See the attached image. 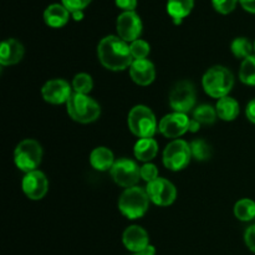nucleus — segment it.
Masks as SVG:
<instances>
[{
	"mask_svg": "<svg viewBox=\"0 0 255 255\" xmlns=\"http://www.w3.org/2000/svg\"><path fill=\"white\" fill-rule=\"evenodd\" d=\"M133 255H139V254H133Z\"/></svg>",
	"mask_w": 255,
	"mask_h": 255,
	"instance_id": "obj_41",
	"label": "nucleus"
},
{
	"mask_svg": "<svg viewBox=\"0 0 255 255\" xmlns=\"http://www.w3.org/2000/svg\"><path fill=\"white\" fill-rule=\"evenodd\" d=\"M122 242L129 252L138 254L149 246V237L142 227L131 226L124 232Z\"/></svg>",
	"mask_w": 255,
	"mask_h": 255,
	"instance_id": "obj_15",
	"label": "nucleus"
},
{
	"mask_svg": "<svg viewBox=\"0 0 255 255\" xmlns=\"http://www.w3.org/2000/svg\"><path fill=\"white\" fill-rule=\"evenodd\" d=\"M196 89L193 84L189 81L177 82L169 94V105L174 112L187 114L191 111L196 105Z\"/></svg>",
	"mask_w": 255,
	"mask_h": 255,
	"instance_id": "obj_8",
	"label": "nucleus"
},
{
	"mask_svg": "<svg viewBox=\"0 0 255 255\" xmlns=\"http://www.w3.org/2000/svg\"><path fill=\"white\" fill-rule=\"evenodd\" d=\"M217 111L209 105H201L193 112V119L201 125H212L217 119Z\"/></svg>",
	"mask_w": 255,
	"mask_h": 255,
	"instance_id": "obj_26",
	"label": "nucleus"
},
{
	"mask_svg": "<svg viewBox=\"0 0 255 255\" xmlns=\"http://www.w3.org/2000/svg\"><path fill=\"white\" fill-rule=\"evenodd\" d=\"M97 55L102 66L112 71H122L133 62L129 45L120 36L104 37L97 46Z\"/></svg>",
	"mask_w": 255,
	"mask_h": 255,
	"instance_id": "obj_1",
	"label": "nucleus"
},
{
	"mask_svg": "<svg viewBox=\"0 0 255 255\" xmlns=\"http://www.w3.org/2000/svg\"><path fill=\"white\" fill-rule=\"evenodd\" d=\"M234 214L239 221H252L255 218V202L252 199H241L234 206Z\"/></svg>",
	"mask_w": 255,
	"mask_h": 255,
	"instance_id": "obj_23",
	"label": "nucleus"
},
{
	"mask_svg": "<svg viewBox=\"0 0 255 255\" xmlns=\"http://www.w3.org/2000/svg\"><path fill=\"white\" fill-rule=\"evenodd\" d=\"M231 50L233 55L238 59H247L252 56V52L254 50V45L249 41L247 37H237L233 40L231 45Z\"/></svg>",
	"mask_w": 255,
	"mask_h": 255,
	"instance_id": "obj_25",
	"label": "nucleus"
},
{
	"mask_svg": "<svg viewBox=\"0 0 255 255\" xmlns=\"http://www.w3.org/2000/svg\"><path fill=\"white\" fill-rule=\"evenodd\" d=\"M244 241H246L247 247L255 253V226H251L247 229L244 234Z\"/></svg>",
	"mask_w": 255,
	"mask_h": 255,
	"instance_id": "obj_33",
	"label": "nucleus"
},
{
	"mask_svg": "<svg viewBox=\"0 0 255 255\" xmlns=\"http://www.w3.org/2000/svg\"><path fill=\"white\" fill-rule=\"evenodd\" d=\"M22 192L31 201H40L44 198L49 189V181L40 171H32L25 174L21 182Z\"/></svg>",
	"mask_w": 255,
	"mask_h": 255,
	"instance_id": "obj_13",
	"label": "nucleus"
},
{
	"mask_svg": "<svg viewBox=\"0 0 255 255\" xmlns=\"http://www.w3.org/2000/svg\"><path fill=\"white\" fill-rule=\"evenodd\" d=\"M189 121L191 120L186 114L173 112V114L166 115L161 120L158 129L167 138H178L189 131Z\"/></svg>",
	"mask_w": 255,
	"mask_h": 255,
	"instance_id": "obj_12",
	"label": "nucleus"
},
{
	"mask_svg": "<svg viewBox=\"0 0 255 255\" xmlns=\"http://www.w3.org/2000/svg\"><path fill=\"white\" fill-rule=\"evenodd\" d=\"M239 0H212L214 9L221 14H229L233 11Z\"/></svg>",
	"mask_w": 255,
	"mask_h": 255,
	"instance_id": "obj_30",
	"label": "nucleus"
},
{
	"mask_svg": "<svg viewBox=\"0 0 255 255\" xmlns=\"http://www.w3.org/2000/svg\"><path fill=\"white\" fill-rule=\"evenodd\" d=\"M246 114L249 121L255 124V99L252 100V101L248 104V106H247V110H246Z\"/></svg>",
	"mask_w": 255,
	"mask_h": 255,
	"instance_id": "obj_35",
	"label": "nucleus"
},
{
	"mask_svg": "<svg viewBox=\"0 0 255 255\" xmlns=\"http://www.w3.org/2000/svg\"><path fill=\"white\" fill-rule=\"evenodd\" d=\"M129 51H131L133 60H144L149 55L151 46L144 40L138 39L136 41L131 42V45H129Z\"/></svg>",
	"mask_w": 255,
	"mask_h": 255,
	"instance_id": "obj_29",
	"label": "nucleus"
},
{
	"mask_svg": "<svg viewBox=\"0 0 255 255\" xmlns=\"http://www.w3.org/2000/svg\"><path fill=\"white\" fill-rule=\"evenodd\" d=\"M239 2L247 11L255 14V0H239Z\"/></svg>",
	"mask_w": 255,
	"mask_h": 255,
	"instance_id": "obj_36",
	"label": "nucleus"
},
{
	"mask_svg": "<svg viewBox=\"0 0 255 255\" xmlns=\"http://www.w3.org/2000/svg\"><path fill=\"white\" fill-rule=\"evenodd\" d=\"M254 51H255V42H254Z\"/></svg>",
	"mask_w": 255,
	"mask_h": 255,
	"instance_id": "obj_40",
	"label": "nucleus"
},
{
	"mask_svg": "<svg viewBox=\"0 0 255 255\" xmlns=\"http://www.w3.org/2000/svg\"><path fill=\"white\" fill-rule=\"evenodd\" d=\"M129 75L137 85L148 86L154 81L156 70H154V65L149 60H133L129 66Z\"/></svg>",
	"mask_w": 255,
	"mask_h": 255,
	"instance_id": "obj_16",
	"label": "nucleus"
},
{
	"mask_svg": "<svg viewBox=\"0 0 255 255\" xmlns=\"http://www.w3.org/2000/svg\"><path fill=\"white\" fill-rule=\"evenodd\" d=\"M72 16H74L75 20H81L84 15H82V11H75L72 12Z\"/></svg>",
	"mask_w": 255,
	"mask_h": 255,
	"instance_id": "obj_39",
	"label": "nucleus"
},
{
	"mask_svg": "<svg viewBox=\"0 0 255 255\" xmlns=\"http://www.w3.org/2000/svg\"><path fill=\"white\" fill-rule=\"evenodd\" d=\"M61 1L62 5L72 14L75 11H82V9H85L91 2V0H61Z\"/></svg>",
	"mask_w": 255,
	"mask_h": 255,
	"instance_id": "obj_32",
	"label": "nucleus"
},
{
	"mask_svg": "<svg viewBox=\"0 0 255 255\" xmlns=\"http://www.w3.org/2000/svg\"><path fill=\"white\" fill-rule=\"evenodd\" d=\"M216 111L223 121H234L239 115V104L229 96L222 97L217 102Z\"/></svg>",
	"mask_w": 255,
	"mask_h": 255,
	"instance_id": "obj_21",
	"label": "nucleus"
},
{
	"mask_svg": "<svg viewBox=\"0 0 255 255\" xmlns=\"http://www.w3.org/2000/svg\"><path fill=\"white\" fill-rule=\"evenodd\" d=\"M66 109L70 117L80 124H91L101 115V107L94 99L76 92L70 96L66 102Z\"/></svg>",
	"mask_w": 255,
	"mask_h": 255,
	"instance_id": "obj_4",
	"label": "nucleus"
},
{
	"mask_svg": "<svg viewBox=\"0 0 255 255\" xmlns=\"http://www.w3.org/2000/svg\"><path fill=\"white\" fill-rule=\"evenodd\" d=\"M117 34L126 42L138 40L142 32V20L134 11H124L117 17Z\"/></svg>",
	"mask_w": 255,
	"mask_h": 255,
	"instance_id": "obj_11",
	"label": "nucleus"
},
{
	"mask_svg": "<svg viewBox=\"0 0 255 255\" xmlns=\"http://www.w3.org/2000/svg\"><path fill=\"white\" fill-rule=\"evenodd\" d=\"M189 147H191L192 157H194L197 161H207L211 157V147L204 139H194Z\"/></svg>",
	"mask_w": 255,
	"mask_h": 255,
	"instance_id": "obj_28",
	"label": "nucleus"
},
{
	"mask_svg": "<svg viewBox=\"0 0 255 255\" xmlns=\"http://www.w3.org/2000/svg\"><path fill=\"white\" fill-rule=\"evenodd\" d=\"M191 158V147L183 139H174L163 151V164L169 171H182L188 166Z\"/></svg>",
	"mask_w": 255,
	"mask_h": 255,
	"instance_id": "obj_7",
	"label": "nucleus"
},
{
	"mask_svg": "<svg viewBox=\"0 0 255 255\" xmlns=\"http://www.w3.org/2000/svg\"><path fill=\"white\" fill-rule=\"evenodd\" d=\"M141 178L146 181L147 183L156 181L158 178V169H157V167L152 163H144L141 167Z\"/></svg>",
	"mask_w": 255,
	"mask_h": 255,
	"instance_id": "obj_31",
	"label": "nucleus"
},
{
	"mask_svg": "<svg viewBox=\"0 0 255 255\" xmlns=\"http://www.w3.org/2000/svg\"><path fill=\"white\" fill-rule=\"evenodd\" d=\"M146 191L149 199L156 206L168 207L176 201V187L164 178H157L156 181L151 182V183H147Z\"/></svg>",
	"mask_w": 255,
	"mask_h": 255,
	"instance_id": "obj_10",
	"label": "nucleus"
},
{
	"mask_svg": "<svg viewBox=\"0 0 255 255\" xmlns=\"http://www.w3.org/2000/svg\"><path fill=\"white\" fill-rule=\"evenodd\" d=\"M90 163L96 171H111L115 164L114 153L107 147H97L90 154Z\"/></svg>",
	"mask_w": 255,
	"mask_h": 255,
	"instance_id": "obj_19",
	"label": "nucleus"
},
{
	"mask_svg": "<svg viewBox=\"0 0 255 255\" xmlns=\"http://www.w3.org/2000/svg\"><path fill=\"white\" fill-rule=\"evenodd\" d=\"M41 158L42 148L35 139H24L15 148L14 162L17 168L25 173L36 171Z\"/></svg>",
	"mask_w": 255,
	"mask_h": 255,
	"instance_id": "obj_6",
	"label": "nucleus"
},
{
	"mask_svg": "<svg viewBox=\"0 0 255 255\" xmlns=\"http://www.w3.org/2000/svg\"><path fill=\"white\" fill-rule=\"evenodd\" d=\"M111 177L119 186L124 188L136 187L137 182L141 177V168L137 166L136 162L128 158H121L115 162L111 168Z\"/></svg>",
	"mask_w": 255,
	"mask_h": 255,
	"instance_id": "obj_9",
	"label": "nucleus"
},
{
	"mask_svg": "<svg viewBox=\"0 0 255 255\" xmlns=\"http://www.w3.org/2000/svg\"><path fill=\"white\" fill-rule=\"evenodd\" d=\"M94 87V82H92V77L90 75L84 74H77L76 76L72 80V89L76 94L87 95Z\"/></svg>",
	"mask_w": 255,
	"mask_h": 255,
	"instance_id": "obj_27",
	"label": "nucleus"
},
{
	"mask_svg": "<svg viewBox=\"0 0 255 255\" xmlns=\"http://www.w3.org/2000/svg\"><path fill=\"white\" fill-rule=\"evenodd\" d=\"M139 255H154L156 254V249H154V247L152 246H148L147 248H144L143 251L141 252V253H138Z\"/></svg>",
	"mask_w": 255,
	"mask_h": 255,
	"instance_id": "obj_38",
	"label": "nucleus"
},
{
	"mask_svg": "<svg viewBox=\"0 0 255 255\" xmlns=\"http://www.w3.org/2000/svg\"><path fill=\"white\" fill-rule=\"evenodd\" d=\"M203 89L207 94L213 99H222L228 96L233 89L234 77L233 74L224 66H213L204 74Z\"/></svg>",
	"mask_w": 255,
	"mask_h": 255,
	"instance_id": "obj_3",
	"label": "nucleus"
},
{
	"mask_svg": "<svg viewBox=\"0 0 255 255\" xmlns=\"http://www.w3.org/2000/svg\"><path fill=\"white\" fill-rule=\"evenodd\" d=\"M199 127H201V124L197 122L194 119L189 121V132H197L199 129Z\"/></svg>",
	"mask_w": 255,
	"mask_h": 255,
	"instance_id": "obj_37",
	"label": "nucleus"
},
{
	"mask_svg": "<svg viewBox=\"0 0 255 255\" xmlns=\"http://www.w3.org/2000/svg\"><path fill=\"white\" fill-rule=\"evenodd\" d=\"M127 122L129 131L139 138H152L158 128L154 114L143 105H137L129 111Z\"/></svg>",
	"mask_w": 255,
	"mask_h": 255,
	"instance_id": "obj_5",
	"label": "nucleus"
},
{
	"mask_svg": "<svg viewBox=\"0 0 255 255\" xmlns=\"http://www.w3.org/2000/svg\"><path fill=\"white\" fill-rule=\"evenodd\" d=\"M42 99L52 105L66 104L72 95L69 82L62 79H54L47 81L41 89Z\"/></svg>",
	"mask_w": 255,
	"mask_h": 255,
	"instance_id": "obj_14",
	"label": "nucleus"
},
{
	"mask_svg": "<svg viewBox=\"0 0 255 255\" xmlns=\"http://www.w3.org/2000/svg\"><path fill=\"white\" fill-rule=\"evenodd\" d=\"M116 5L125 11H134L137 6V0H115Z\"/></svg>",
	"mask_w": 255,
	"mask_h": 255,
	"instance_id": "obj_34",
	"label": "nucleus"
},
{
	"mask_svg": "<svg viewBox=\"0 0 255 255\" xmlns=\"http://www.w3.org/2000/svg\"><path fill=\"white\" fill-rule=\"evenodd\" d=\"M70 11L62 4H51L44 11V20L50 27H62L67 24Z\"/></svg>",
	"mask_w": 255,
	"mask_h": 255,
	"instance_id": "obj_18",
	"label": "nucleus"
},
{
	"mask_svg": "<svg viewBox=\"0 0 255 255\" xmlns=\"http://www.w3.org/2000/svg\"><path fill=\"white\" fill-rule=\"evenodd\" d=\"M149 197L146 189L132 187L122 192L119 199V209L128 219L141 218L148 211Z\"/></svg>",
	"mask_w": 255,
	"mask_h": 255,
	"instance_id": "obj_2",
	"label": "nucleus"
},
{
	"mask_svg": "<svg viewBox=\"0 0 255 255\" xmlns=\"http://www.w3.org/2000/svg\"><path fill=\"white\" fill-rule=\"evenodd\" d=\"M194 5V0H168L167 12L176 24H181L182 19L189 15Z\"/></svg>",
	"mask_w": 255,
	"mask_h": 255,
	"instance_id": "obj_22",
	"label": "nucleus"
},
{
	"mask_svg": "<svg viewBox=\"0 0 255 255\" xmlns=\"http://www.w3.org/2000/svg\"><path fill=\"white\" fill-rule=\"evenodd\" d=\"M134 156L142 162H149L158 153V144L153 138H141L134 144Z\"/></svg>",
	"mask_w": 255,
	"mask_h": 255,
	"instance_id": "obj_20",
	"label": "nucleus"
},
{
	"mask_svg": "<svg viewBox=\"0 0 255 255\" xmlns=\"http://www.w3.org/2000/svg\"><path fill=\"white\" fill-rule=\"evenodd\" d=\"M22 56H24V46L17 40H4L0 45V64L2 66L17 64Z\"/></svg>",
	"mask_w": 255,
	"mask_h": 255,
	"instance_id": "obj_17",
	"label": "nucleus"
},
{
	"mask_svg": "<svg viewBox=\"0 0 255 255\" xmlns=\"http://www.w3.org/2000/svg\"><path fill=\"white\" fill-rule=\"evenodd\" d=\"M239 79L243 84L255 86V55L243 60L239 70Z\"/></svg>",
	"mask_w": 255,
	"mask_h": 255,
	"instance_id": "obj_24",
	"label": "nucleus"
}]
</instances>
